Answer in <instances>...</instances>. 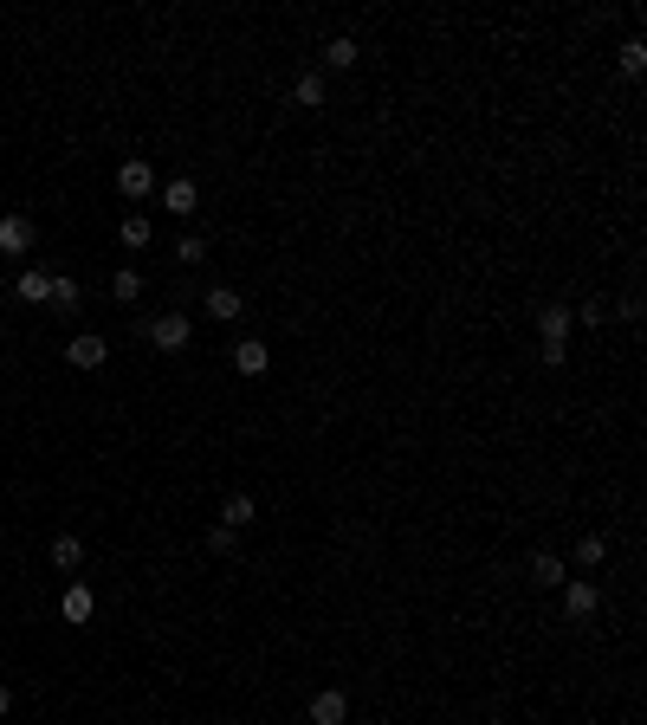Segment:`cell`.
Wrapping results in <instances>:
<instances>
[{"label": "cell", "instance_id": "obj_14", "mask_svg": "<svg viewBox=\"0 0 647 725\" xmlns=\"http://www.w3.org/2000/svg\"><path fill=\"white\" fill-rule=\"evenodd\" d=\"M13 292H20L26 305H46V298H52V272L46 266H26L20 279H13Z\"/></svg>", "mask_w": 647, "mask_h": 725}, {"label": "cell", "instance_id": "obj_5", "mask_svg": "<svg viewBox=\"0 0 647 725\" xmlns=\"http://www.w3.org/2000/svg\"><path fill=\"white\" fill-rule=\"evenodd\" d=\"M305 725H350V693H343V687H324V693H311V706H305Z\"/></svg>", "mask_w": 647, "mask_h": 725}, {"label": "cell", "instance_id": "obj_4", "mask_svg": "<svg viewBox=\"0 0 647 725\" xmlns=\"http://www.w3.org/2000/svg\"><path fill=\"white\" fill-rule=\"evenodd\" d=\"M33 246H39L33 214H0V253H7V259H26Z\"/></svg>", "mask_w": 647, "mask_h": 725}, {"label": "cell", "instance_id": "obj_27", "mask_svg": "<svg viewBox=\"0 0 647 725\" xmlns=\"http://www.w3.org/2000/svg\"><path fill=\"white\" fill-rule=\"evenodd\" d=\"M356 725H382V719H356Z\"/></svg>", "mask_w": 647, "mask_h": 725}, {"label": "cell", "instance_id": "obj_19", "mask_svg": "<svg viewBox=\"0 0 647 725\" xmlns=\"http://www.w3.org/2000/svg\"><path fill=\"white\" fill-rule=\"evenodd\" d=\"M356 59H363V52H356V39H350V33H337V39L324 46V65H330V72H350Z\"/></svg>", "mask_w": 647, "mask_h": 725}, {"label": "cell", "instance_id": "obj_21", "mask_svg": "<svg viewBox=\"0 0 647 725\" xmlns=\"http://www.w3.org/2000/svg\"><path fill=\"white\" fill-rule=\"evenodd\" d=\"M576 564L583 570H596V564H609V538H596V531H589L583 544H576Z\"/></svg>", "mask_w": 647, "mask_h": 725}, {"label": "cell", "instance_id": "obj_20", "mask_svg": "<svg viewBox=\"0 0 647 725\" xmlns=\"http://www.w3.org/2000/svg\"><path fill=\"white\" fill-rule=\"evenodd\" d=\"M615 59H622L628 78H641L647 72V39H622V52H615Z\"/></svg>", "mask_w": 647, "mask_h": 725}, {"label": "cell", "instance_id": "obj_22", "mask_svg": "<svg viewBox=\"0 0 647 725\" xmlns=\"http://www.w3.org/2000/svg\"><path fill=\"white\" fill-rule=\"evenodd\" d=\"M78 298H85V292H78V279H52V298H46V305L52 311H78Z\"/></svg>", "mask_w": 647, "mask_h": 725}, {"label": "cell", "instance_id": "obj_17", "mask_svg": "<svg viewBox=\"0 0 647 725\" xmlns=\"http://www.w3.org/2000/svg\"><path fill=\"white\" fill-rule=\"evenodd\" d=\"M46 557H52V570H78V564H85V544H78L72 531H59V538H52V551H46Z\"/></svg>", "mask_w": 647, "mask_h": 725}, {"label": "cell", "instance_id": "obj_8", "mask_svg": "<svg viewBox=\"0 0 647 725\" xmlns=\"http://www.w3.org/2000/svg\"><path fill=\"white\" fill-rule=\"evenodd\" d=\"M525 577H531V590H563V577H570V564H563L557 551H531Z\"/></svg>", "mask_w": 647, "mask_h": 725}, {"label": "cell", "instance_id": "obj_3", "mask_svg": "<svg viewBox=\"0 0 647 725\" xmlns=\"http://www.w3.org/2000/svg\"><path fill=\"white\" fill-rule=\"evenodd\" d=\"M117 195L123 201H149V195H156V169H149V156H123L117 162Z\"/></svg>", "mask_w": 647, "mask_h": 725}, {"label": "cell", "instance_id": "obj_10", "mask_svg": "<svg viewBox=\"0 0 647 725\" xmlns=\"http://www.w3.org/2000/svg\"><path fill=\"white\" fill-rule=\"evenodd\" d=\"M59 615L72 628H85L91 615H98V596H91V583H65V596H59Z\"/></svg>", "mask_w": 647, "mask_h": 725}, {"label": "cell", "instance_id": "obj_18", "mask_svg": "<svg viewBox=\"0 0 647 725\" xmlns=\"http://www.w3.org/2000/svg\"><path fill=\"white\" fill-rule=\"evenodd\" d=\"M117 240L130 246V253H143L149 240H156V227H149V214H123V227H117Z\"/></svg>", "mask_w": 647, "mask_h": 725}, {"label": "cell", "instance_id": "obj_15", "mask_svg": "<svg viewBox=\"0 0 647 725\" xmlns=\"http://www.w3.org/2000/svg\"><path fill=\"white\" fill-rule=\"evenodd\" d=\"M292 104L298 111H324V72H298L292 78Z\"/></svg>", "mask_w": 647, "mask_h": 725}, {"label": "cell", "instance_id": "obj_9", "mask_svg": "<svg viewBox=\"0 0 647 725\" xmlns=\"http://www.w3.org/2000/svg\"><path fill=\"white\" fill-rule=\"evenodd\" d=\"M201 311H208L214 324H240V318H246V298L233 292V285H208V298H201Z\"/></svg>", "mask_w": 647, "mask_h": 725}, {"label": "cell", "instance_id": "obj_1", "mask_svg": "<svg viewBox=\"0 0 647 725\" xmlns=\"http://www.w3.org/2000/svg\"><path fill=\"white\" fill-rule=\"evenodd\" d=\"M570 331H576V311H570V305H557V298H550V305H538V337H544V363H550V369L570 363Z\"/></svg>", "mask_w": 647, "mask_h": 725}, {"label": "cell", "instance_id": "obj_26", "mask_svg": "<svg viewBox=\"0 0 647 725\" xmlns=\"http://www.w3.org/2000/svg\"><path fill=\"white\" fill-rule=\"evenodd\" d=\"M13 713V687H7V680H0V719H7Z\"/></svg>", "mask_w": 647, "mask_h": 725}, {"label": "cell", "instance_id": "obj_7", "mask_svg": "<svg viewBox=\"0 0 647 725\" xmlns=\"http://www.w3.org/2000/svg\"><path fill=\"white\" fill-rule=\"evenodd\" d=\"M65 363H72V369H104L110 363V344L98 331H78L72 344H65Z\"/></svg>", "mask_w": 647, "mask_h": 725}, {"label": "cell", "instance_id": "obj_16", "mask_svg": "<svg viewBox=\"0 0 647 725\" xmlns=\"http://www.w3.org/2000/svg\"><path fill=\"white\" fill-rule=\"evenodd\" d=\"M110 298H117V305H136V298H143V272L117 266V272H110Z\"/></svg>", "mask_w": 647, "mask_h": 725}, {"label": "cell", "instance_id": "obj_25", "mask_svg": "<svg viewBox=\"0 0 647 725\" xmlns=\"http://www.w3.org/2000/svg\"><path fill=\"white\" fill-rule=\"evenodd\" d=\"M208 551H214V557H233V551H240V531L214 525V531H208Z\"/></svg>", "mask_w": 647, "mask_h": 725}, {"label": "cell", "instance_id": "obj_12", "mask_svg": "<svg viewBox=\"0 0 647 725\" xmlns=\"http://www.w3.org/2000/svg\"><path fill=\"white\" fill-rule=\"evenodd\" d=\"M162 208H169V214H182V221H188V214L201 208V188H195V175H175V182L162 188Z\"/></svg>", "mask_w": 647, "mask_h": 725}, {"label": "cell", "instance_id": "obj_23", "mask_svg": "<svg viewBox=\"0 0 647 725\" xmlns=\"http://www.w3.org/2000/svg\"><path fill=\"white\" fill-rule=\"evenodd\" d=\"M570 311H576V324H609V298H602V292L583 298V305H570Z\"/></svg>", "mask_w": 647, "mask_h": 725}, {"label": "cell", "instance_id": "obj_2", "mask_svg": "<svg viewBox=\"0 0 647 725\" xmlns=\"http://www.w3.org/2000/svg\"><path fill=\"white\" fill-rule=\"evenodd\" d=\"M149 344H156L162 357H182V350L195 344V318H188V311H156V318H149Z\"/></svg>", "mask_w": 647, "mask_h": 725}, {"label": "cell", "instance_id": "obj_6", "mask_svg": "<svg viewBox=\"0 0 647 725\" xmlns=\"http://www.w3.org/2000/svg\"><path fill=\"white\" fill-rule=\"evenodd\" d=\"M563 615H570V622H589V615H596L602 609V590H596V583H583V577H563Z\"/></svg>", "mask_w": 647, "mask_h": 725}, {"label": "cell", "instance_id": "obj_24", "mask_svg": "<svg viewBox=\"0 0 647 725\" xmlns=\"http://www.w3.org/2000/svg\"><path fill=\"white\" fill-rule=\"evenodd\" d=\"M175 259H182V266H201V259H208V240H201V234H182V240H175Z\"/></svg>", "mask_w": 647, "mask_h": 725}, {"label": "cell", "instance_id": "obj_13", "mask_svg": "<svg viewBox=\"0 0 647 725\" xmlns=\"http://www.w3.org/2000/svg\"><path fill=\"white\" fill-rule=\"evenodd\" d=\"M253 518H259V499H253V492H227V505H220V525H227V531H246Z\"/></svg>", "mask_w": 647, "mask_h": 725}, {"label": "cell", "instance_id": "obj_11", "mask_svg": "<svg viewBox=\"0 0 647 725\" xmlns=\"http://www.w3.org/2000/svg\"><path fill=\"white\" fill-rule=\"evenodd\" d=\"M233 369H240V376H266V369H272L266 337H240V344H233Z\"/></svg>", "mask_w": 647, "mask_h": 725}]
</instances>
